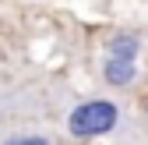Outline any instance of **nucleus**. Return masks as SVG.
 <instances>
[{"label": "nucleus", "mask_w": 148, "mask_h": 145, "mask_svg": "<svg viewBox=\"0 0 148 145\" xmlns=\"http://www.w3.org/2000/svg\"><path fill=\"white\" fill-rule=\"evenodd\" d=\"M120 124V106L113 99H85L64 117V128L71 138H99L109 135Z\"/></svg>", "instance_id": "1"}, {"label": "nucleus", "mask_w": 148, "mask_h": 145, "mask_svg": "<svg viewBox=\"0 0 148 145\" xmlns=\"http://www.w3.org/2000/svg\"><path fill=\"white\" fill-rule=\"evenodd\" d=\"M102 78L109 85H131L138 78V57H116V53H109V57L102 60Z\"/></svg>", "instance_id": "2"}, {"label": "nucleus", "mask_w": 148, "mask_h": 145, "mask_svg": "<svg viewBox=\"0 0 148 145\" xmlns=\"http://www.w3.org/2000/svg\"><path fill=\"white\" fill-rule=\"evenodd\" d=\"M109 53H116V57H138V35L131 32H120L109 39Z\"/></svg>", "instance_id": "3"}, {"label": "nucleus", "mask_w": 148, "mask_h": 145, "mask_svg": "<svg viewBox=\"0 0 148 145\" xmlns=\"http://www.w3.org/2000/svg\"><path fill=\"white\" fill-rule=\"evenodd\" d=\"M0 145H53V138L35 135V131H18V135H7Z\"/></svg>", "instance_id": "4"}]
</instances>
